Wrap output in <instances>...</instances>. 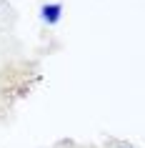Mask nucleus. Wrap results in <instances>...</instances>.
Returning <instances> with one entry per match:
<instances>
[{
	"label": "nucleus",
	"mask_w": 145,
	"mask_h": 148,
	"mask_svg": "<svg viewBox=\"0 0 145 148\" xmlns=\"http://www.w3.org/2000/svg\"><path fill=\"white\" fill-rule=\"evenodd\" d=\"M113 148H130V146H125V143H120V146H113Z\"/></svg>",
	"instance_id": "f03ea898"
},
{
	"label": "nucleus",
	"mask_w": 145,
	"mask_h": 148,
	"mask_svg": "<svg viewBox=\"0 0 145 148\" xmlns=\"http://www.w3.org/2000/svg\"><path fill=\"white\" fill-rule=\"evenodd\" d=\"M40 18H43L45 25H58L60 18H63V5L60 3H45V5H40Z\"/></svg>",
	"instance_id": "f257e3e1"
}]
</instances>
